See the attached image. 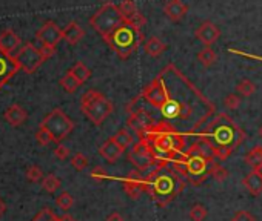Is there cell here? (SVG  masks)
Wrapping results in <instances>:
<instances>
[{
	"instance_id": "obj_1",
	"label": "cell",
	"mask_w": 262,
	"mask_h": 221,
	"mask_svg": "<svg viewBox=\"0 0 262 221\" xmlns=\"http://www.w3.org/2000/svg\"><path fill=\"white\" fill-rule=\"evenodd\" d=\"M143 177L147 184V194H150L159 207L168 206L187 186L185 178L171 168L168 160H159L158 165Z\"/></svg>"
},
{
	"instance_id": "obj_2",
	"label": "cell",
	"mask_w": 262,
	"mask_h": 221,
	"mask_svg": "<svg viewBox=\"0 0 262 221\" xmlns=\"http://www.w3.org/2000/svg\"><path fill=\"white\" fill-rule=\"evenodd\" d=\"M158 157V160H168L170 163L178 160L187 151L185 149V137L179 134L173 126L167 121H159L145 134Z\"/></svg>"
},
{
	"instance_id": "obj_3",
	"label": "cell",
	"mask_w": 262,
	"mask_h": 221,
	"mask_svg": "<svg viewBox=\"0 0 262 221\" xmlns=\"http://www.w3.org/2000/svg\"><path fill=\"white\" fill-rule=\"evenodd\" d=\"M197 137L208 138L213 146L230 148L235 151L245 138V132L233 123V120L225 114H216L205 123V128L199 131Z\"/></svg>"
},
{
	"instance_id": "obj_4",
	"label": "cell",
	"mask_w": 262,
	"mask_h": 221,
	"mask_svg": "<svg viewBox=\"0 0 262 221\" xmlns=\"http://www.w3.org/2000/svg\"><path fill=\"white\" fill-rule=\"evenodd\" d=\"M90 25L105 42H108L122 26L128 25V22L121 13L119 5L105 4L91 16Z\"/></svg>"
},
{
	"instance_id": "obj_5",
	"label": "cell",
	"mask_w": 262,
	"mask_h": 221,
	"mask_svg": "<svg viewBox=\"0 0 262 221\" xmlns=\"http://www.w3.org/2000/svg\"><path fill=\"white\" fill-rule=\"evenodd\" d=\"M80 109L93 124L100 126L114 111V105L105 94L96 89H88L80 99Z\"/></svg>"
},
{
	"instance_id": "obj_6",
	"label": "cell",
	"mask_w": 262,
	"mask_h": 221,
	"mask_svg": "<svg viewBox=\"0 0 262 221\" xmlns=\"http://www.w3.org/2000/svg\"><path fill=\"white\" fill-rule=\"evenodd\" d=\"M40 128L51 135L54 143H61L74 131V123L61 108H56L43 118Z\"/></svg>"
},
{
	"instance_id": "obj_7",
	"label": "cell",
	"mask_w": 262,
	"mask_h": 221,
	"mask_svg": "<svg viewBox=\"0 0 262 221\" xmlns=\"http://www.w3.org/2000/svg\"><path fill=\"white\" fill-rule=\"evenodd\" d=\"M128 160L139 172L151 171L159 162L147 138H139V141H136L131 146V151L128 154Z\"/></svg>"
},
{
	"instance_id": "obj_8",
	"label": "cell",
	"mask_w": 262,
	"mask_h": 221,
	"mask_svg": "<svg viewBox=\"0 0 262 221\" xmlns=\"http://www.w3.org/2000/svg\"><path fill=\"white\" fill-rule=\"evenodd\" d=\"M145 102L150 103L153 108L156 109H162L164 105L171 99L170 97V92H168V88L162 79V76H158L154 80H151L145 89L142 91V96H140Z\"/></svg>"
},
{
	"instance_id": "obj_9",
	"label": "cell",
	"mask_w": 262,
	"mask_h": 221,
	"mask_svg": "<svg viewBox=\"0 0 262 221\" xmlns=\"http://www.w3.org/2000/svg\"><path fill=\"white\" fill-rule=\"evenodd\" d=\"M14 58L17 61V65L20 69H23L26 74H33L37 71V68L45 61L43 55L40 54V49L36 48L33 43L23 45L17 54H14Z\"/></svg>"
},
{
	"instance_id": "obj_10",
	"label": "cell",
	"mask_w": 262,
	"mask_h": 221,
	"mask_svg": "<svg viewBox=\"0 0 262 221\" xmlns=\"http://www.w3.org/2000/svg\"><path fill=\"white\" fill-rule=\"evenodd\" d=\"M156 124V121L153 120V117L145 111V109H133L130 112V117L127 120V126L128 129L133 131L134 134H137L139 138H143L145 134H147L153 126Z\"/></svg>"
},
{
	"instance_id": "obj_11",
	"label": "cell",
	"mask_w": 262,
	"mask_h": 221,
	"mask_svg": "<svg viewBox=\"0 0 262 221\" xmlns=\"http://www.w3.org/2000/svg\"><path fill=\"white\" fill-rule=\"evenodd\" d=\"M124 192L131 200H139L143 194H147L145 177L139 171H131L128 177L124 180Z\"/></svg>"
},
{
	"instance_id": "obj_12",
	"label": "cell",
	"mask_w": 262,
	"mask_h": 221,
	"mask_svg": "<svg viewBox=\"0 0 262 221\" xmlns=\"http://www.w3.org/2000/svg\"><path fill=\"white\" fill-rule=\"evenodd\" d=\"M187 155H194V157H200V159L207 160L208 163L216 162V157H215V146L213 143L205 138V137H199L187 151Z\"/></svg>"
},
{
	"instance_id": "obj_13",
	"label": "cell",
	"mask_w": 262,
	"mask_h": 221,
	"mask_svg": "<svg viewBox=\"0 0 262 221\" xmlns=\"http://www.w3.org/2000/svg\"><path fill=\"white\" fill-rule=\"evenodd\" d=\"M36 39L42 45L56 46L62 40V29L57 26L54 22H45L43 26L36 33Z\"/></svg>"
},
{
	"instance_id": "obj_14",
	"label": "cell",
	"mask_w": 262,
	"mask_h": 221,
	"mask_svg": "<svg viewBox=\"0 0 262 221\" xmlns=\"http://www.w3.org/2000/svg\"><path fill=\"white\" fill-rule=\"evenodd\" d=\"M194 36H196V39L202 45L212 46V45H215L219 40V37H221V29L213 22H203L196 29Z\"/></svg>"
},
{
	"instance_id": "obj_15",
	"label": "cell",
	"mask_w": 262,
	"mask_h": 221,
	"mask_svg": "<svg viewBox=\"0 0 262 221\" xmlns=\"http://www.w3.org/2000/svg\"><path fill=\"white\" fill-rule=\"evenodd\" d=\"M162 115L167 117V118H181V120H187L190 118L191 115V108L187 105V103H182L179 100H174V99H170L164 108L161 109Z\"/></svg>"
},
{
	"instance_id": "obj_16",
	"label": "cell",
	"mask_w": 262,
	"mask_h": 221,
	"mask_svg": "<svg viewBox=\"0 0 262 221\" xmlns=\"http://www.w3.org/2000/svg\"><path fill=\"white\" fill-rule=\"evenodd\" d=\"M121 13L124 14L125 20L128 22L130 26H133L137 33L142 34V25L145 23V19L142 17V14L139 13L137 7L131 2V0H124V2L119 5Z\"/></svg>"
},
{
	"instance_id": "obj_17",
	"label": "cell",
	"mask_w": 262,
	"mask_h": 221,
	"mask_svg": "<svg viewBox=\"0 0 262 221\" xmlns=\"http://www.w3.org/2000/svg\"><path fill=\"white\" fill-rule=\"evenodd\" d=\"M19 69L20 68L17 65L14 55H8L4 51H0V89H2V86L8 80H11L17 74Z\"/></svg>"
},
{
	"instance_id": "obj_18",
	"label": "cell",
	"mask_w": 262,
	"mask_h": 221,
	"mask_svg": "<svg viewBox=\"0 0 262 221\" xmlns=\"http://www.w3.org/2000/svg\"><path fill=\"white\" fill-rule=\"evenodd\" d=\"M20 43V37L13 29H7L0 34V51H4L8 55H14V52L19 51Z\"/></svg>"
},
{
	"instance_id": "obj_19",
	"label": "cell",
	"mask_w": 262,
	"mask_h": 221,
	"mask_svg": "<svg viewBox=\"0 0 262 221\" xmlns=\"http://www.w3.org/2000/svg\"><path fill=\"white\" fill-rule=\"evenodd\" d=\"M164 13L170 20L179 22L188 13V5L184 0H168L164 5Z\"/></svg>"
},
{
	"instance_id": "obj_20",
	"label": "cell",
	"mask_w": 262,
	"mask_h": 221,
	"mask_svg": "<svg viewBox=\"0 0 262 221\" xmlns=\"http://www.w3.org/2000/svg\"><path fill=\"white\" fill-rule=\"evenodd\" d=\"M125 151L116 143L113 138H108L100 148H99V155L100 157H103V159L108 162V163H116L118 162L121 157H122V154H124Z\"/></svg>"
},
{
	"instance_id": "obj_21",
	"label": "cell",
	"mask_w": 262,
	"mask_h": 221,
	"mask_svg": "<svg viewBox=\"0 0 262 221\" xmlns=\"http://www.w3.org/2000/svg\"><path fill=\"white\" fill-rule=\"evenodd\" d=\"M242 184L247 191L253 195V197H259L262 194V175L257 171H251L248 172Z\"/></svg>"
},
{
	"instance_id": "obj_22",
	"label": "cell",
	"mask_w": 262,
	"mask_h": 221,
	"mask_svg": "<svg viewBox=\"0 0 262 221\" xmlns=\"http://www.w3.org/2000/svg\"><path fill=\"white\" fill-rule=\"evenodd\" d=\"M85 36V31L79 26V23L76 22H70L64 29H62V39L70 43V45H76L79 43Z\"/></svg>"
},
{
	"instance_id": "obj_23",
	"label": "cell",
	"mask_w": 262,
	"mask_h": 221,
	"mask_svg": "<svg viewBox=\"0 0 262 221\" xmlns=\"http://www.w3.org/2000/svg\"><path fill=\"white\" fill-rule=\"evenodd\" d=\"M4 117H5V120L11 126H20V124H23L26 121L28 114H26V111L20 105H11V106L7 108Z\"/></svg>"
},
{
	"instance_id": "obj_24",
	"label": "cell",
	"mask_w": 262,
	"mask_h": 221,
	"mask_svg": "<svg viewBox=\"0 0 262 221\" xmlns=\"http://www.w3.org/2000/svg\"><path fill=\"white\" fill-rule=\"evenodd\" d=\"M165 49H167V45H165L159 37H156V36L150 37L147 42L143 43V51H145V54L150 55V57H153V58L162 55V52H164Z\"/></svg>"
},
{
	"instance_id": "obj_25",
	"label": "cell",
	"mask_w": 262,
	"mask_h": 221,
	"mask_svg": "<svg viewBox=\"0 0 262 221\" xmlns=\"http://www.w3.org/2000/svg\"><path fill=\"white\" fill-rule=\"evenodd\" d=\"M116 143H118L124 151L131 148L134 144V137H133V132L128 129V128H121L118 132H116L113 137H111Z\"/></svg>"
},
{
	"instance_id": "obj_26",
	"label": "cell",
	"mask_w": 262,
	"mask_h": 221,
	"mask_svg": "<svg viewBox=\"0 0 262 221\" xmlns=\"http://www.w3.org/2000/svg\"><path fill=\"white\" fill-rule=\"evenodd\" d=\"M245 165L251 168V171H256L262 166V146H254L251 151L245 154Z\"/></svg>"
},
{
	"instance_id": "obj_27",
	"label": "cell",
	"mask_w": 262,
	"mask_h": 221,
	"mask_svg": "<svg viewBox=\"0 0 262 221\" xmlns=\"http://www.w3.org/2000/svg\"><path fill=\"white\" fill-rule=\"evenodd\" d=\"M218 60V54L215 52V49H212V46H205L202 51L197 52V61L203 68H210L213 66Z\"/></svg>"
},
{
	"instance_id": "obj_28",
	"label": "cell",
	"mask_w": 262,
	"mask_h": 221,
	"mask_svg": "<svg viewBox=\"0 0 262 221\" xmlns=\"http://www.w3.org/2000/svg\"><path fill=\"white\" fill-rule=\"evenodd\" d=\"M208 175H210L213 180L222 183V181H225V180L230 177V172H228V169H225L221 163L213 162V163H210V166H208Z\"/></svg>"
},
{
	"instance_id": "obj_29",
	"label": "cell",
	"mask_w": 262,
	"mask_h": 221,
	"mask_svg": "<svg viewBox=\"0 0 262 221\" xmlns=\"http://www.w3.org/2000/svg\"><path fill=\"white\" fill-rule=\"evenodd\" d=\"M256 92V85L254 82L248 80V79H242L238 85H236V94L241 96L242 99H248Z\"/></svg>"
},
{
	"instance_id": "obj_30",
	"label": "cell",
	"mask_w": 262,
	"mask_h": 221,
	"mask_svg": "<svg viewBox=\"0 0 262 221\" xmlns=\"http://www.w3.org/2000/svg\"><path fill=\"white\" fill-rule=\"evenodd\" d=\"M70 72L83 85L86 80H90V77H91V71H90V68H86L85 66V63H82V61H77V63H74L73 65V68L70 69Z\"/></svg>"
},
{
	"instance_id": "obj_31",
	"label": "cell",
	"mask_w": 262,
	"mask_h": 221,
	"mask_svg": "<svg viewBox=\"0 0 262 221\" xmlns=\"http://www.w3.org/2000/svg\"><path fill=\"white\" fill-rule=\"evenodd\" d=\"M82 83L68 71L62 79H61V86L64 88V91L65 92H68V94H74L77 89H79V86H80Z\"/></svg>"
},
{
	"instance_id": "obj_32",
	"label": "cell",
	"mask_w": 262,
	"mask_h": 221,
	"mask_svg": "<svg viewBox=\"0 0 262 221\" xmlns=\"http://www.w3.org/2000/svg\"><path fill=\"white\" fill-rule=\"evenodd\" d=\"M61 186H62L61 178L56 177L54 174H49L42 180V187H43V191H46L48 194H54L57 189H61Z\"/></svg>"
},
{
	"instance_id": "obj_33",
	"label": "cell",
	"mask_w": 262,
	"mask_h": 221,
	"mask_svg": "<svg viewBox=\"0 0 262 221\" xmlns=\"http://www.w3.org/2000/svg\"><path fill=\"white\" fill-rule=\"evenodd\" d=\"M88 165H90L88 157L83 155L82 152H77V154H74V155L71 157V166H73L76 171H79V172L85 171L86 168H88Z\"/></svg>"
},
{
	"instance_id": "obj_34",
	"label": "cell",
	"mask_w": 262,
	"mask_h": 221,
	"mask_svg": "<svg viewBox=\"0 0 262 221\" xmlns=\"http://www.w3.org/2000/svg\"><path fill=\"white\" fill-rule=\"evenodd\" d=\"M207 215H208L207 207L203 206V204H200V203L194 204V206L190 209V219H191V221H203V219L207 218Z\"/></svg>"
},
{
	"instance_id": "obj_35",
	"label": "cell",
	"mask_w": 262,
	"mask_h": 221,
	"mask_svg": "<svg viewBox=\"0 0 262 221\" xmlns=\"http://www.w3.org/2000/svg\"><path fill=\"white\" fill-rule=\"evenodd\" d=\"M56 204L62 210H70L74 204V197L70 192H62L59 197L56 198Z\"/></svg>"
},
{
	"instance_id": "obj_36",
	"label": "cell",
	"mask_w": 262,
	"mask_h": 221,
	"mask_svg": "<svg viewBox=\"0 0 262 221\" xmlns=\"http://www.w3.org/2000/svg\"><path fill=\"white\" fill-rule=\"evenodd\" d=\"M241 102H242V97L238 96V94H228V96H225L224 99V106L230 111H235L241 106Z\"/></svg>"
},
{
	"instance_id": "obj_37",
	"label": "cell",
	"mask_w": 262,
	"mask_h": 221,
	"mask_svg": "<svg viewBox=\"0 0 262 221\" xmlns=\"http://www.w3.org/2000/svg\"><path fill=\"white\" fill-rule=\"evenodd\" d=\"M43 178V171L42 168H39L37 165H33L26 169V180L31 181V183H37Z\"/></svg>"
},
{
	"instance_id": "obj_38",
	"label": "cell",
	"mask_w": 262,
	"mask_h": 221,
	"mask_svg": "<svg viewBox=\"0 0 262 221\" xmlns=\"http://www.w3.org/2000/svg\"><path fill=\"white\" fill-rule=\"evenodd\" d=\"M231 221H256V216L251 212L242 209V210H238V212L233 213Z\"/></svg>"
},
{
	"instance_id": "obj_39",
	"label": "cell",
	"mask_w": 262,
	"mask_h": 221,
	"mask_svg": "<svg viewBox=\"0 0 262 221\" xmlns=\"http://www.w3.org/2000/svg\"><path fill=\"white\" fill-rule=\"evenodd\" d=\"M56 216H57V215H56L49 207H43V209L33 218V221H53Z\"/></svg>"
},
{
	"instance_id": "obj_40",
	"label": "cell",
	"mask_w": 262,
	"mask_h": 221,
	"mask_svg": "<svg viewBox=\"0 0 262 221\" xmlns=\"http://www.w3.org/2000/svg\"><path fill=\"white\" fill-rule=\"evenodd\" d=\"M90 177H91L96 183H100V181H103V180L108 178V174H107L105 168L96 166V168H93V171L90 172Z\"/></svg>"
},
{
	"instance_id": "obj_41",
	"label": "cell",
	"mask_w": 262,
	"mask_h": 221,
	"mask_svg": "<svg viewBox=\"0 0 262 221\" xmlns=\"http://www.w3.org/2000/svg\"><path fill=\"white\" fill-rule=\"evenodd\" d=\"M70 154H71V151H70V148L65 146V144H57V148L54 149L56 159H57V160H62V162L68 159Z\"/></svg>"
},
{
	"instance_id": "obj_42",
	"label": "cell",
	"mask_w": 262,
	"mask_h": 221,
	"mask_svg": "<svg viewBox=\"0 0 262 221\" xmlns=\"http://www.w3.org/2000/svg\"><path fill=\"white\" fill-rule=\"evenodd\" d=\"M36 140H37L39 144H42V146H46V144H49V143L53 141L51 135H49L45 129H42V128H39V131L36 132Z\"/></svg>"
},
{
	"instance_id": "obj_43",
	"label": "cell",
	"mask_w": 262,
	"mask_h": 221,
	"mask_svg": "<svg viewBox=\"0 0 262 221\" xmlns=\"http://www.w3.org/2000/svg\"><path fill=\"white\" fill-rule=\"evenodd\" d=\"M40 49V54L43 55V58L46 60V58H49V57H53L54 54H56V46H49V45H42V48H39Z\"/></svg>"
},
{
	"instance_id": "obj_44",
	"label": "cell",
	"mask_w": 262,
	"mask_h": 221,
	"mask_svg": "<svg viewBox=\"0 0 262 221\" xmlns=\"http://www.w3.org/2000/svg\"><path fill=\"white\" fill-rule=\"evenodd\" d=\"M105 221H125V218H124L122 213H119V212H111V213L107 216Z\"/></svg>"
},
{
	"instance_id": "obj_45",
	"label": "cell",
	"mask_w": 262,
	"mask_h": 221,
	"mask_svg": "<svg viewBox=\"0 0 262 221\" xmlns=\"http://www.w3.org/2000/svg\"><path fill=\"white\" fill-rule=\"evenodd\" d=\"M5 210H7V204H5V201L2 198H0V216L5 213Z\"/></svg>"
},
{
	"instance_id": "obj_46",
	"label": "cell",
	"mask_w": 262,
	"mask_h": 221,
	"mask_svg": "<svg viewBox=\"0 0 262 221\" xmlns=\"http://www.w3.org/2000/svg\"><path fill=\"white\" fill-rule=\"evenodd\" d=\"M59 221H76V219H74V218H73L71 215H68V213H67V215H62V216H59Z\"/></svg>"
},
{
	"instance_id": "obj_47",
	"label": "cell",
	"mask_w": 262,
	"mask_h": 221,
	"mask_svg": "<svg viewBox=\"0 0 262 221\" xmlns=\"http://www.w3.org/2000/svg\"><path fill=\"white\" fill-rule=\"evenodd\" d=\"M259 135H260V138H262V126L259 128Z\"/></svg>"
},
{
	"instance_id": "obj_48",
	"label": "cell",
	"mask_w": 262,
	"mask_h": 221,
	"mask_svg": "<svg viewBox=\"0 0 262 221\" xmlns=\"http://www.w3.org/2000/svg\"><path fill=\"white\" fill-rule=\"evenodd\" d=\"M256 171H257V172H259V174H260V175H262V166H260V168H259V169H256Z\"/></svg>"
},
{
	"instance_id": "obj_49",
	"label": "cell",
	"mask_w": 262,
	"mask_h": 221,
	"mask_svg": "<svg viewBox=\"0 0 262 221\" xmlns=\"http://www.w3.org/2000/svg\"><path fill=\"white\" fill-rule=\"evenodd\" d=\"M53 221H59V216H56V218H54Z\"/></svg>"
}]
</instances>
